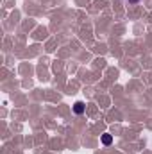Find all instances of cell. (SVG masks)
Segmentation results:
<instances>
[{
	"mask_svg": "<svg viewBox=\"0 0 152 154\" xmlns=\"http://www.w3.org/2000/svg\"><path fill=\"white\" fill-rule=\"evenodd\" d=\"M74 111H75L77 115H82V113H84V102H81V100L75 102V104H74Z\"/></svg>",
	"mask_w": 152,
	"mask_h": 154,
	"instance_id": "obj_1",
	"label": "cell"
},
{
	"mask_svg": "<svg viewBox=\"0 0 152 154\" xmlns=\"http://www.w3.org/2000/svg\"><path fill=\"white\" fill-rule=\"evenodd\" d=\"M111 142H113V136L111 134H102V143L104 145H111Z\"/></svg>",
	"mask_w": 152,
	"mask_h": 154,
	"instance_id": "obj_2",
	"label": "cell"
},
{
	"mask_svg": "<svg viewBox=\"0 0 152 154\" xmlns=\"http://www.w3.org/2000/svg\"><path fill=\"white\" fill-rule=\"evenodd\" d=\"M125 2H127V4H138L140 0H125Z\"/></svg>",
	"mask_w": 152,
	"mask_h": 154,
	"instance_id": "obj_3",
	"label": "cell"
}]
</instances>
